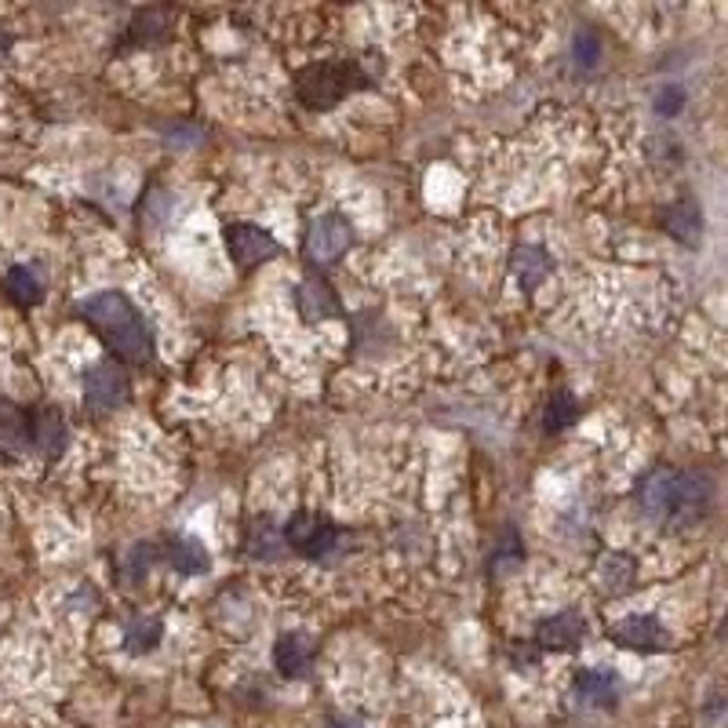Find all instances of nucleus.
I'll return each mask as SVG.
<instances>
[{
	"label": "nucleus",
	"mask_w": 728,
	"mask_h": 728,
	"mask_svg": "<svg viewBox=\"0 0 728 728\" xmlns=\"http://www.w3.org/2000/svg\"><path fill=\"white\" fill-rule=\"evenodd\" d=\"M522 561H525L522 543H517V536H514V532H506V536H503V543H499V547L492 550V576H510V572L522 568Z\"/></svg>",
	"instance_id": "23"
},
{
	"label": "nucleus",
	"mask_w": 728,
	"mask_h": 728,
	"mask_svg": "<svg viewBox=\"0 0 728 728\" xmlns=\"http://www.w3.org/2000/svg\"><path fill=\"white\" fill-rule=\"evenodd\" d=\"M714 485L711 477L692 470H670L660 466L638 485V503L652 522L660 525H692L711 510Z\"/></svg>",
	"instance_id": "1"
},
{
	"label": "nucleus",
	"mask_w": 728,
	"mask_h": 728,
	"mask_svg": "<svg viewBox=\"0 0 728 728\" xmlns=\"http://www.w3.org/2000/svg\"><path fill=\"white\" fill-rule=\"evenodd\" d=\"M274 663L285 678L303 681L314 670V644H310L306 633H280L277 649H274Z\"/></svg>",
	"instance_id": "11"
},
{
	"label": "nucleus",
	"mask_w": 728,
	"mask_h": 728,
	"mask_svg": "<svg viewBox=\"0 0 728 728\" xmlns=\"http://www.w3.org/2000/svg\"><path fill=\"white\" fill-rule=\"evenodd\" d=\"M26 426H29V441L45 455H59L66 449V419H62L59 409H51V404L37 409L34 419H26Z\"/></svg>",
	"instance_id": "12"
},
{
	"label": "nucleus",
	"mask_w": 728,
	"mask_h": 728,
	"mask_svg": "<svg viewBox=\"0 0 728 728\" xmlns=\"http://www.w3.org/2000/svg\"><path fill=\"white\" fill-rule=\"evenodd\" d=\"M164 139L172 142V150H190V146L201 142V128H190V124H175V128H164Z\"/></svg>",
	"instance_id": "27"
},
{
	"label": "nucleus",
	"mask_w": 728,
	"mask_h": 728,
	"mask_svg": "<svg viewBox=\"0 0 728 728\" xmlns=\"http://www.w3.org/2000/svg\"><path fill=\"white\" fill-rule=\"evenodd\" d=\"M248 554H252L255 561H280L285 557V536L277 532V525L269 522V517H255L252 528H248Z\"/></svg>",
	"instance_id": "18"
},
{
	"label": "nucleus",
	"mask_w": 728,
	"mask_h": 728,
	"mask_svg": "<svg viewBox=\"0 0 728 728\" xmlns=\"http://www.w3.org/2000/svg\"><path fill=\"white\" fill-rule=\"evenodd\" d=\"M633 579H638V565H633V557H627V554H605L601 557V565H598V582H601V590H605L608 598H623V594H630L633 590Z\"/></svg>",
	"instance_id": "14"
},
{
	"label": "nucleus",
	"mask_w": 728,
	"mask_h": 728,
	"mask_svg": "<svg viewBox=\"0 0 728 728\" xmlns=\"http://www.w3.org/2000/svg\"><path fill=\"white\" fill-rule=\"evenodd\" d=\"M161 641V619L158 616H135L128 619V627H124V649L131 655H142V652H153Z\"/></svg>",
	"instance_id": "20"
},
{
	"label": "nucleus",
	"mask_w": 728,
	"mask_h": 728,
	"mask_svg": "<svg viewBox=\"0 0 728 728\" xmlns=\"http://www.w3.org/2000/svg\"><path fill=\"white\" fill-rule=\"evenodd\" d=\"M608 638L619 644V649L630 652H667L670 649V630L663 627L655 616H627L608 627Z\"/></svg>",
	"instance_id": "7"
},
{
	"label": "nucleus",
	"mask_w": 728,
	"mask_h": 728,
	"mask_svg": "<svg viewBox=\"0 0 728 728\" xmlns=\"http://www.w3.org/2000/svg\"><path fill=\"white\" fill-rule=\"evenodd\" d=\"M285 543L296 550V554H303L310 561H321L328 554H336L339 550V528L328 522L325 514H310V510H299V514L288 517L285 525Z\"/></svg>",
	"instance_id": "4"
},
{
	"label": "nucleus",
	"mask_w": 728,
	"mask_h": 728,
	"mask_svg": "<svg viewBox=\"0 0 728 728\" xmlns=\"http://www.w3.org/2000/svg\"><path fill=\"white\" fill-rule=\"evenodd\" d=\"M80 314L121 361L146 364L153 357V331L124 291H99L80 306Z\"/></svg>",
	"instance_id": "2"
},
{
	"label": "nucleus",
	"mask_w": 728,
	"mask_h": 728,
	"mask_svg": "<svg viewBox=\"0 0 728 728\" xmlns=\"http://www.w3.org/2000/svg\"><path fill=\"white\" fill-rule=\"evenodd\" d=\"M576 695H579V703L608 706V703H616V695H619V678L605 667L579 670L576 674Z\"/></svg>",
	"instance_id": "15"
},
{
	"label": "nucleus",
	"mask_w": 728,
	"mask_h": 728,
	"mask_svg": "<svg viewBox=\"0 0 728 728\" xmlns=\"http://www.w3.org/2000/svg\"><path fill=\"white\" fill-rule=\"evenodd\" d=\"M667 230L674 241H681L685 248H700L703 241V208L692 201V197H681L678 204H670L667 212Z\"/></svg>",
	"instance_id": "13"
},
{
	"label": "nucleus",
	"mask_w": 728,
	"mask_h": 728,
	"mask_svg": "<svg viewBox=\"0 0 728 728\" xmlns=\"http://www.w3.org/2000/svg\"><path fill=\"white\" fill-rule=\"evenodd\" d=\"M153 554H158V547H150V543H146V547H142V543L135 547L131 554H128V576H131V579H142L146 572H150V565H153Z\"/></svg>",
	"instance_id": "26"
},
{
	"label": "nucleus",
	"mask_w": 728,
	"mask_h": 728,
	"mask_svg": "<svg viewBox=\"0 0 728 728\" xmlns=\"http://www.w3.org/2000/svg\"><path fill=\"white\" fill-rule=\"evenodd\" d=\"M681 106H685V91L678 85L660 88V96H655V113H660V117H678Z\"/></svg>",
	"instance_id": "25"
},
{
	"label": "nucleus",
	"mask_w": 728,
	"mask_h": 728,
	"mask_svg": "<svg viewBox=\"0 0 728 728\" xmlns=\"http://www.w3.org/2000/svg\"><path fill=\"white\" fill-rule=\"evenodd\" d=\"M353 85H361L357 66H350V62H321V66L299 73V99L310 110H328L347 91H353Z\"/></svg>",
	"instance_id": "3"
},
{
	"label": "nucleus",
	"mask_w": 728,
	"mask_h": 728,
	"mask_svg": "<svg viewBox=\"0 0 728 728\" xmlns=\"http://www.w3.org/2000/svg\"><path fill=\"white\" fill-rule=\"evenodd\" d=\"M168 565L175 572H183V576H204V572L212 568V557H208L201 539L179 536L168 543Z\"/></svg>",
	"instance_id": "17"
},
{
	"label": "nucleus",
	"mask_w": 728,
	"mask_h": 728,
	"mask_svg": "<svg viewBox=\"0 0 728 728\" xmlns=\"http://www.w3.org/2000/svg\"><path fill=\"white\" fill-rule=\"evenodd\" d=\"M223 237H226V252H230V259L241 269H252L280 252L277 237L266 234L263 226H255V223H230L223 230Z\"/></svg>",
	"instance_id": "6"
},
{
	"label": "nucleus",
	"mask_w": 728,
	"mask_h": 728,
	"mask_svg": "<svg viewBox=\"0 0 728 728\" xmlns=\"http://www.w3.org/2000/svg\"><path fill=\"white\" fill-rule=\"evenodd\" d=\"M572 59H576L579 70H594L598 59H601V40L594 29H579L576 37H572Z\"/></svg>",
	"instance_id": "24"
},
{
	"label": "nucleus",
	"mask_w": 728,
	"mask_h": 728,
	"mask_svg": "<svg viewBox=\"0 0 728 728\" xmlns=\"http://www.w3.org/2000/svg\"><path fill=\"white\" fill-rule=\"evenodd\" d=\"M579 412H582L579 401L572 398L568 390H557L554 398H550V404H547V419H543L547 434H557V430H568V426H576Z\"/></svg>",
	"instance_id": "22"
},
{
	"label": "nucleus",
	"mask_w": 728,
	"mask_h": 728,
	"mask_svg": "<svg viewBox=\"0 0 728 728\" xmlns=\"http://www.w3.org/2000/svg\"><path fill=\"white\" fill-rule=\"evenodd\" d=\"M587 633H590V623L582 619L576 608H565V612H554L550 619L539 623L536 641L547 644V649L568 652V649H579V644L587 641Z\"/></svg>",
	"instance_id": "9"
},
{
	"label": "nucleus",
	"mask_w": 728,
	"mask_h": 728,
	"mask_svg": "<svg viewBox=\"0 0 728 728\" xmlns=\"http://www.w3.org/2000/svg\"><path fill=\"white\" fill-rule=\"evenodd\" d=\"M510 269H514L517 285L525 291H532L550 277V255L536 244H522V248H514V255H510Z\"/></svg>",
	"instance_id": "16"
},
{
	"label": "nucleus",
	"mask_w": 728,
	"mask_h": 728,
	"mask_svg": "<svg viewBox=\"0 0 728 728\" xmlns=\"http://www.w3.org/2000/svg\"><path fill=\"white\" fill-rule=\"evenodd\" d=\"M85 401H88V409H96V412L121 409V404L128 401V376H124L117 364H110V361L96 364V368H88Z\"/></svg>",
	"instance_id": "8"
},
{
	"label": "nucleus",
	"mask_w": 728,
	"mask_h": 728,
	"mask_svg": "<svg viewBox=\"0 0 728 728\" xmlns=\"http://www.w3.org/2000/svg\"><path fill=\"white\" fill-rule=\"evenodd\" d=\"M350 244H353V226L350 218H342L339 212H325L310 223V234H306L310 263H339Z\"/></svg>",
	"instance_id": "5"
},
{
	"label": "nucleus",
	"mask_w": 728,
	"mask_h": 728,
	"mask_svg": "<svg viewBox=\"0 0 728 728\" xmlns=\"http://www.w3.org/2000/svg\"><path fill=\"white\" fill-rule=\"evenodd\" d=\"M4 288L18 306H37L45 299V277H40L37 266H12L4 277Z\"/></svg>",
	"instance_id": "19"
},
{
	"label": "nucleus",
	"mask_w": 728,
	"mask_h": 728,
	"mask_svg": "<svg viewBox=\"0 0 728 728\" xmlns=\"http://www.w3.org/2000/svg\"><path fill=\"white\" fill-rule=\"evenodd\" d=\"M296 306H299V314H303L306 325H317V321H328V317L342 314L336 291H331L321 277H306L303 285L296 288Z\"/></svg>",
	"instance_id": "10"
},
{
	"label": "nucleus",
	"mask_w": 728,
	"mask_h": 728,
	"mask_svg": "<svg viewBox=\"0 0 728 728\" xmlns=\"http://www.w3.org/2000/svg\"><path fill=\"white\" fill-rule=\"evenodd\" d=\"M29 441V426L26 415L15 409V404L0 401V449L4 452H18Z\"/></svg>",
	"instance_id": "21"
}]
</instances>
